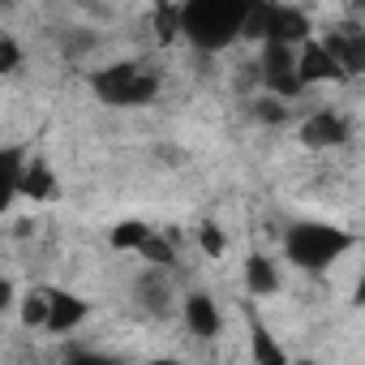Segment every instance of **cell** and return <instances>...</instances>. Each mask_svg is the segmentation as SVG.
Wrapping results in <instances>:
<instances>
[{
    "label": "cell",
    "instance_id": "obj_19",
    "mask_svg": "<svg viewBox=\"0 0 365 365\" xmlns=\"http://www.w3.org/2000/svg\"><path fill=\"white\" fill-rule=\"evenodd\" d=\"M65 365H125V361L112 352H99V348H78V352H69Z\"/></svg>",
    "mask_w": 365,
    "mask_h": 365
},
{
    "label": "cell",
    "instance_id": "obj_4",
    "mask_svg": "<svg viewBox=\"0 0 365 365\" xmlns=\"http://www.w3.org/2000/svg\"><path fill=\"white\" fill-rule=\"evenodd\" d=\"M241 39L301 48L305 39H314V22L297 5H250L245 9V26H241Z\"/></svg>",
    "mask_w": 365,
    "mask_h": 365
},
{
    "label": "cell",
    "instance_id": "obj_13",
    "mask_svg": "<svg viewBox=\"0 0 365 365\" xmlns=\"http://www.w3.org/2000/svg\"><path fill=\"white\" fill-rule=\"evenodd\" d=\"M138 258H142V267H150V271H172V267H176V245H172L163 232H150V237L138 245Z\"/></svg>",
    "mask_w": 365,
    "mask_h": 365
},
{
    "label": "cell",
    "instance_id": "obj_12",
    "mask_svg": "<svg viewBox=\"0 0 365 365\" xmlns=\"http://www.w3.org/2000/svg\"><path fill=\"white\" fill-rule=\"evenodd\" d=\"M245 288H250V297H275V292L284 288L275 258H267V254L254 250V254L245 258Z\"/></svg>",
    "mask_w": 365,
    "mask_h": 365
},
{
    "label": "cell",
    "instance_id": "obj_18",
    "mask_svg": "<svg viewBox=\"0 0 365 365\" xmlns=\"http://www.w3.org/2000/svg\"><path fill=\"white\" fill-rule=\"evenodd\" d=\"M254 120L279 125V120H288V103H279V99H258V103H254Z\"/></svg>",
    "mask_w": 365,
    "mask_h": 365
},
{
    "label": "cell",
    "instance_id": "obj_21",
    "mask_svg": "<svg viewBox=\"0 0 365 365\" xmlns=\"http://www.w3.org/2000/svg\"><path fill=\"white\" fill-rule=\"evenodd\" d=\"M133 365H185L180 356H146V361H133Z\"/></svg>",
    "mask_w": 365,
    "mask_h": 365
},
{
    "label": "cell",
    "instance_id": "obj_5",
    "mask_svg": "<svg viewBox=\"0 0 365 365\" xmlns=\"http://www.w3.org/2000/svg\"><path fill=\"white\" fill-rule=\"evenodd\" d=\"M43 297H48L43 335H56V339H69V335H78V331L86 327L91 309H95V305H91L82 292H73V288H43Z\"/></svg>",
    "mask_w": 365,
    "mask_h": 365
},
{
    "label": "cell",
    "instance_id": "obj_7",
    "mask_svg": "<svg viewBox=\"0 0 365 365\" xmlns=\"http://www.w3.org/2000/svg\"><path fill=\"white\" fill-rule=\"evenodd\" d=\"M297 82H301V91L344 82V69L335 65V56L327 52V43H322L318 35H314V39H305V43L297 48Z\"/></svg>",
    "mask_w": 365,
    "mask_h": 365
},
{
    "label": "cell",
    "instance_id": "obj_16",
    "mask_svg": "<svg viewBox=\"0 0 365 365\" xmlns=\"http://www.w3.org/2000/svg\"><path fill=\"white\" fill-rule=\"evenodd\" d=\"M22 61H26V52H22V39H18L14 31H5V26H0V78L18 73V69H22Z\"/></svg>",
    "mask_w": 365,
    "mask_h": 365
},
{
    "label": "cell",
    "instance_id": "obj_17",
    "mask_svg": "<svg viewBox=\"0 0 365 365\" xmlns=\"http://www.w3.org/2000/svg\"><path fill=\"white\" fill-rule=\"evenodd\" d=\"M43 318H48V297H43V288H35L22 297V327L43 331Z\"/></svg>",
    "mask_w": 365,
    "mask_h": 365
},
{
    "label": "cell",
    "instance_id": "obj_9",
    "mask_svg": "<svg viewBox=\"0 0 365 365\" xmlns=\"http://www.w3.org/2000/svg\"><path fill=\"white\" fill-rule=\"evenodd\" d=\"M31 150L22 142H0V215H9L22 190V168H26Z\"/></svg>",
    "mask_w": 365,
    "mask_h": 365
},
{
    "label": "cell",
    "instance_id": "obj_22",
    "mask_svg": "<svg viewBox=\"0 0 365 365\" xmlns=\"http://www.w3.org/2000/svg\"><path fill=\"white\" fill-rule=\"evenodd\" d=\"M254 365H292V356L284 352V356H271V361H254Z\"/></svg>",
    "mask_w": 365,
    "mask_h": 365
},
{
    "label": "cell",
    "instance_id": "obj_15",
    "mask_svg": "<svg viewBox=\"0 0 365 365\" xmlns=\"http://www.w3.org/2000/svg\"><path fill=\"white\" fill-rule=\"evenodd\" d=\"M194 241H198V250H202L207 258H224V254H228V232H224L215 220H202V224L194 228Z\"/></svg>",
    "mask_w": 365,
    "mask_h": 365
},
{
    "label": "cell",
    "instance_id": "obj_11",
    "mask_svg": "<svg viewBox=\"0 0 365 365\" xmlns=\"http://www.w3.org/2000/svg\"><path fill=\"white\" fill-rule=\"evenodd\" d=\"M133 297H138V305L150 309V314H172V301H176V292H172V275L146 267V271L133 279Z\"/></svg>",
    "mask_w": 365,
    "mask_h": 365
},
{
    "label": "cell",
    "instance_id": "obj_1",
    "mask_svg": "<svg viewBox=\"0 0 365 365\" xmlns=\"http://www.w3.org/2000/svg\"><path fill=\"white\" fill-rule=\"evenodd\" d=\"M245 9L241 0H185L176 5V35L202 56H220L241 39Z\"/></svg>",
    "mask_w": 365,
    "mask_h": 365
},
{
    "label": "cell",
    "instance_id": "obj_6",
    "mask_svg": "<svg viewBox=\"0 0 365 365\" xmlns=\"http://www.w3.org/2000/svg\"><path fill=\"white\" fill-rule=\"evenodd\" d=\"M348 138H352V125H348L344 112H335V108H314V112H305L301 125H297V142H301L305 150H331V146H344Z\"/></svg>",
    "mask_w": 365,
    "mask_h": 365
},
{
    "label": "cell",
    "instance_id": "obj_8",
    "mask_svg": "<svg viewBox=\"0 0 365 365\" xmlns=\"http://www.w3.org/2000/svg\"><path fill=\"white\" fill-rule=\"evenodd\" d=\"M180 318H185V331L194 339H220V331H224V309L215 305L211 292H190L180 301Z\"/></svg>",
    "mask_w": 365,
    "mask_h": 365
},
{
    "label": "cell",
    "instance_id": "obj_3",
    "mask_svg": "<svg viewBox=\"0 0 365 365\" xmlns=\"http://www.w3.org/2000/svg\"><path fill=\"white\" fill-rule=\"evenodd\" d=\"M86 82L95 91V99L108 108H146L163 91L159 69H150L146 61H112V65L95 69Z\"/></svg>",
    "mask_w": 365,
    "mask_h": 365
},
{
    "label": "cell",
    "instance_id": "obj_2",
    "mask_svg": "<svg viewBox=\"0 0 365 365\" xmlns=\"http://www.w3.org/2000/svg\"><path fill=\"white\" fill-rule=\"evenodd\" d=\"M352 245H356V232H348L339 224H327V220H297V224L284 228V241H279L284 258L305 275L331 271Z\"/></svg>",
    "mask_w": 365,
    "mask_h": 365
},
{
    "label": "cell",
    "instance_id": "obj_10",
    "mask_svg": "<svg viewBox=\"0 0 365 365\" xmlns=\"http://www.w3.org/2000/svg\"><path fill=\"white\" fill-rule=\"evenodd\" d=\"M18 198L39 202V207H43V202H52V198H61V180H56V172H52V163H48L43 155H31V159H26Z\"/></svg>",
    "mask_w": 365,
    "mask_h": 365
},
{
    "label": "cell",
    "instance_id": "obj_14",
    "mask_svg": "<svg viewBox=\"0 0 365 365\" xmlns=\"http://www.w3.org/2000/svg\"><path fill=\"white\" fill-rule=\"evenodd\" d=\"M150 232H155V228H150L146 220H120V224L108 232V245L120 250V254H138V245H142Z\"/></svg>",
    "mask_w": 365,
    "mask_h": 365
},
{
    "label": "cell",
    "instance_id": "obj_20",
    "mask_svg": "<svg viewBox=\"0 0 365 365\" xmlns=\"http://www.w3.org/2000/svg\"><path fill=\"white\" fill-rule=\"evenodd\" d=\"M14 305H18V284L9 275H0V314H9Z\"/></svg>",
    "mask_w": 365,
    "mask_h": 365
}]
</instances>
